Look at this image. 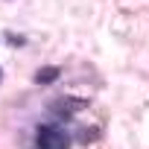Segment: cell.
<instances>
[{
    "instance_id": "cell-1",
    "label": "cell",
    "mask_w": 149,
    "mask_h": 149,
    "mask_svg": "<svg viewBox=\"0 0 149 149\" xmlns=\"http://www.w3.org/2000/svg\"><path fill=\"white\" fill-rule=\"evenodd\" d=\"M70 140L56 126H38L35 129V149H67Z\"/></svg>"
},
{
    "instance_id": "cell-2",
    "label": "cell",
    "mask_w": 149,
    "mask_h": 149,
    "mask_svg": "<svg viewBox=\"0 0 149 149\" xmlns=\"http://www.w3.org/2000/svg\"><path fill=\"white\" fill-rule=\"evenodd\" d=\"M56 76H58V70L50 67V70H41V73H38V82H50V79H56Z\"/></svg>"
}]
</instances>
